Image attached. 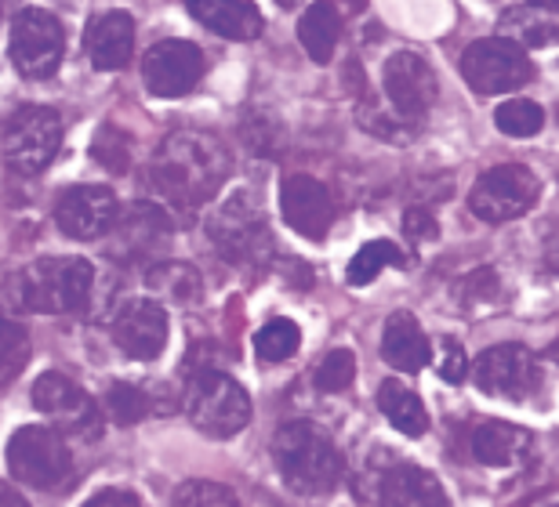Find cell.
<instances>
[{
    "mask_svg": "<svg viewBox=\"0 0 559 507\" xmlns=\"http://www.w3.org/2000/svg\"><path fill=\"white\" fill-rule=\"evenodd\" d=\"M364 497L378 507H451L440 479L404 457H382L367 468Z\"/></svg>",
    "mask_w": 559,
    "mask_h": 507,
    "instance_id": "52a82bcc",
    "label": "cell"
},
{
    "mask_svg": "<svg viewBox=\"0 0 559 507\" xmlns=\"http://www.w3.org/2000/svg\"><path fill=\"white\" fill-rule=\"evenodd\" d=\"M145 283L156 298L171 301V304H193L204 298V279L193 265L186 262H160L145 273Z\"/></svg>",
    "mask_w": 559,
    "mask_h": 507,
    "instance_id": "484cf974",
    "label": "cell"
},
{
    "mask_svg": "<svg viewBox=\"0 0 559 507\" xmlns=\"http://www.w3.org/2000/svg\"><path fill=\"white\" fill-rule=\"evenodd\" d=\"M120 203L114 196V189L106 185H76V189H66L55 203V221L66 236L73 240H103L117 229L120 221Z\"/></svg>",
    "mask_w": 559,
    "mask_h": 507,
    "instance_id": "e0dca14e",
    "label": "cell"
},
{
    "mask_svg": "<svg viewBox=\"0 0 559 507\" xmlns=\"http://www.w3.org/2000/svg\"><path fill=\"white\" fill-rule=\"evenodd\" d=\"M186 8L226 40H254L262 33V15L251 0H189Z\"/></svg>",
    "mask_w": 559,
    "mask_h": 507,
    "instance_id": "44dd1931",
    "label": "cell"
},
{
    "mask_svg": "<svg viewBox=\"0 0 559 507\" xmlns=\"http://www.w3.org/2000/svg\"><path fill=\"white\" fill-rule=\"evenodd\" d=\"M135 51V19L124 11H106V15L92 19L87 26V55H92L95 70H124Z\"/></svg>",
    "mask_w": 559,
    "mask_h": 507,
    "instance_id": "ffe728a7",
    "label": "cell"
},
{
    "mask_svg": "<svg viewBox=\"0 0 559 507\" xmlns=\"http://www.w3.org/2000/svg\"><path fill=\"white\" fill-rule=\"evenodd\" d=\"M171 243V218L156 203H131L120 214L117 229L106 236V254L117 265H160V254Z\"/></svg>",
    "mask_w": 559,
    "mask_h": 507,
    "instance_id": "30bf717a",
    "label": "cell"
},
{
    "mask_svg": "<svg viewBox=\"0 0 559 507\" xmlns=\"http://www.w3.org/2000/svg\"><path fill=\"white\" fill-rule=\"evenodd\" d=\"M186 413L204 435L229 438L251 424V396L233 377L218 374V370H204L189 385Z\"/></svg>",
    "mask_w": 559,
    "mask_h": 507,
    "instance_id": "277c9868",
    "label": "cell"
},
{
    "mask_svg": "<svg viewBox=\"0 0 559 507\" xmlns=\"http://www.w3.org/2000/svg\"><path fill=\"white\" fill-rule=\"evenodd\" d=\"M273 460L287 486L301 497H328L345 479L342 454L334 449L331 435L309 421H290L276 427Z\"/></svg>",
    "mask_w": 559,
    "mask_h": 507,
    "instance_id": "3957f363",
    "label": "cell"
},
{
    "mask_svg": "<svg viewBox=\"0 0 559 507\" xmlns=\"http://www.w3.org/2000/svg\"><path fill=\"white\" fill-rule=\"evenodd\" d=\"M229 171L233 160L215 134L182 128L156 145L150 160V185L164 196L167 207L197 210L218 193Z\"/></svg>",
    "mask_w": 559,
    "mask_h": 507,
    "instance_id": "6da1fadb",
    "label": "cell"
},
{
    "mask_svg": "<svg viewBox=\"0 0 559 507\" xmlns=\"http://www.w3.org/2000/svg\"><path fill=\"white\" fill-rule=\"evenodd\" d=\"M8 51L22 76H29V81H48V76H55V70H59L62 51H66V33L59 26V19L40 8L19 11L15 22H11Z\"/></svg>",
    "mask_w": 559,
    "mask_h": 507,
    "instance_id": "7c38bea8",
    "label": "cell"
},
{
    "mask_svg": "<svg viewBox=\"0 0 559 507\" xmlns=\"http://www.w3.org/2000/svg\"><path fill=\"white\" fill-rule=\"evenodd\" d=\"M534 435L520 424L506 421H484L473 432V457L487 468H512L531 454Z\"/></svg>",
    "mask_w": 559,
    "mask_h": 507,
    "instance_id": "7402d4cb",
    "label": "cell"
},
{
    "mask_svg": "<svg viewBox=\"0 0 559 507\" xmlns=\"http://www.w3.org/2000/svg\"><path fill=\"white\" fill-rule=\"evenodd\" d=\"M495 123L509 138H534L545 128V112L531 98H509L495 109Z\"/></svg>",
    "mask_w": 559,
    "mask_h": 507,
    "instance_id": "f546056e",
    "label": "cell"
},
{
    "mask_svg": "<svg viewBox=\"0 0 559 507\" xmlns=\"http://www.w3.org/2000/svg\"><path fill=\"white\" fill-rule=\"evenodd\" d=\"M404 236L415 243H429L440 236V225H436V214L429 207H411L404 214Z\"/></svg>",
    "mask_w": 559,
    "mask_h": 507,
    "instance_id": "74e56055",
    "label": "cell"
},
{
    "mask_svg": "<svg viewBox=\"0 0 559 507\" xmlns=\"http://www.w3.org/2000/svg\"><path fill=\"white\" fill-rule=\"evenodd\" d=\"M207 232L215 240L218 254H226L229 262L237 265H259L265 254H270V229H265V218L248 193L229 196L222 207L211 214Z\"/></svg>",
    "mask_w": 559,
    "mask_h": 507,
    "instance_id": "8fae6325",
    "label": "cell"
},
{
    "mask_svg": "<svg viewBox=\"0 0 559 507\" xmlns=\"http://www.w3.org/2000/svg\"><path fill=\"white\" fill-rule=\"evenodd\" d=\"M404 262H407V257L393 240H371V243H364L360 251H356L345 279H349V287H367V283H374V279L382 276V268H393V265L400 268Z\"/></svg>",
    "mask_w": 559,
    "mask_h": 507,
    "instance_id": "4316f807",
    "label": "cell"
},
{
    "mask_svg": "<svg viewBox=\"0 0 559 507\" xmlns=\"http://www.w3.org/2000/svg\"><path fill=\"white\" fill-rule=\"evenodd\" d=\"M280 214L306 240H323L334 225V200L328 185L309 174H290L280 185Z\"/></svg>",
    "mask_w": 559,
    "mask_h": 507,
    "instance_id": "d6986e66",
    "label": "cell"
},
{
    "mask_svg": "<svg viewBox=\"0 0 559 507\" xmlns=\"http://www.w3.org/2000/svg\"><path fill=\"white\" fill-rule=\"evenodd\" d=\"M462 76L476 95H509L531 81V59L509 37H487L468 44L462 55Z\"/></svg>",
    "mask_w": 559,
    "mask_h": 507,
    "instance_id": "ba28073f",
    "label": "cell"
},
{
    "mask_svg": "<svg viewBox=\"0 0 559 507\" xmlns=\"http://www.w3.org/2000/svg\"><path fill=\"white\" fill-rule=\"evenodd\" d=\"M167 312L160 301H150V298H135L128 301L124 309L114 315V341L117 348L124 352L128 359H142V363H150L164 352L167 345Z\"/></svg>",
    "mask_w": 559,
    "mask_h": 507,
    "instance_id": "ac0fdd59",
    "label": "cell"
},
{
    "mask_svg": "<svg viewBox=\"0 0 559 507\" xmlns=\"http://www.w3.org/2000/svg\"><path fill=\"white\" fill-rule=\"evenodd\" d=\"M538 178L527 171L523 164H498L476 178L473 196H468V207L479 221L501 225L512 218H523L534 203H538Z\"/></svg>",
    "mask_w": 559,
    "mask_h": 507,
    "instance_id": "9c48e42d",
    "label": "cell"
},
{
    "mask_svg": "<svg viewBox=\"0 0 559 507\" xmlns=\"http://www.w3.org/2000/svg\"><path fill=\"white\" fill-rule=\"evenodd\" d=\"M473 381L484 396L495 399H531L542 388V366L534 359L531 348L523 345H495L479 355V363L473 370Z\"/></svg>",
    "mask_w": 559,
    "mask_h": 507,
    "instance_id": "5bb4252c",
    "label": "cell"
},
{
    "mask_svg": "<svg viewBox=\"0 0 559 507\" xmlns=\"http://www.w3.org/2000/svg\"><path fill=\"white\" fill-rule=\"evenodd\" d=\"M378 406H382L385 421L393 424L396 432H404L411 438L429 432V410H425V402L411 388L396 385V381H385V385L378 388Z\"/></svg>",
    "mask_w": 559,
    "mask_h": 507,
    "instance_id": "d4e9b609",
    "label": "cell"
},
{
    "mask_svg": "<svg viewBox=\"0 0 559 507\" xmlns=\"http://www.w3.org/2000/svg\"><path fill=\"white\" fill-rule=\"evenodd\" d=\"M84 507H142V500L128 490H103V493H95Z\"/></svg>",
    "mask_w": 559,
    "mask_h": 507,
    "instance_id": "ab89813d",
    "label": "cell"
},
{
    "mask_svg": "<svg viewBox=\"0 0 559 507\" xmlns=\"http://www.w3.org/2000/svg\"><path fill=\"white\" fill-rule=\"evenodd\" d=\"M131 153H135V142H131V134H128V131H120L117 123H106V128H98V131H95L92 160H95L98 167H106L109 174H128Z\"/></svg>",
    "mask_w": 559,
    "mask_h": 507,
    "instance_id": "f1b7e54d",
    "label": "cell"
},
{
    "mask_svg": "<svg viewBox=\"0 0 559 507\" xmlns=\"http://www.w3.org/2000/svg\"><path fill=\"white\" fill-rule=\"evenodd\" d=\"M204 73H207V59L193 40H160L142 59V81L156 98L189 95Z\"/></svg>",
    "mask_w": 559,
    "mask_h": 507,
    "instance_id": "9a60e30c",
    "label": "cell"
},
{
    "mask_svg": "<svg viewBox=\"0 0 559 507\" xmlns=\"http://www.w3.org/2000/svg\"><path fill=\"white\" fill-rule=\"evenodd\" d=\"M106 410H109V417H114V424L131 427V424L145 421V417L156 410V399H153L150 388L117 381V385L106 391Z\"/></svg>",
    "mask_w": 559,
    "mask_h": 507,
    "instance_id": "83f0119b",
    "label": "cell"
},
{
    "mask_svg": "<svg viewBox=\"0 0 559 507\" xmlns=\"http://www.w3.org/2000/svg\"><path fill=\"white\" fill-rule=\"evenodd\" d=\"M382 84H385V98L389 106L396 109V117H404L407 123H415L436 106V95H440V81H436L432 65L415 51H396L389 55L385 70H382Z\"/></svg>",
    "mask_w": 559,
    "mask_h": 507,
    "instance_id": "2e32d148",
    "label": "cell"
},
{
    "mask_svg": "<svg viewBox=\"0 0 559 507\" xmlns=\"http://www.w3.org/2000/svg\"><path fill=\"white\" fill-rule=\"evenodd\" d=\"M440 377L447 381V385H462V381L468 377V355H465V348L457 345V341H451V337H447V341H443Z\"/></svg>",
    "mask_w": 559,
    "mask_h": 507,
    "instance_id": "f35d334b",
    "label": "cell"
},
{
    "mask_svg": "<svg viewBox=\"0 0 559 507\" xmlns=\"http://www.w3.org/2000/svg\"><path fill=\"white\" fill-rule=\"evenodd\" d=\"M243 142H248L254 153L276 156L284 149V128H280L273 117H265V112H251V117L243 120Z\"/></svg>",
    "mask_w": 559,
    "mask_h": 507,
    "instance_id": "d590c367",
    "label": "cell"
},
{
    "mask_svg": "<svg viewBox=\"0 0 559 507\" xmlns=\"http://www.w3.org/2000/svg\"><path fill=\"white\" fill-rule=\"evenodd\" d=\"M26 359H29V341L22 334V326L4 323V385L15 381L19 370L26 366Z\"/></svg>",
    "mask_w": 559,
    "mask_h": 507,
    "instance_id": "8d00e7d4",
    "label": "cell"
},
{
    "mask_svg": "<svg viewBox=\"0 0 559 507\" xmlns=\"http://www.w3.org/2000/svg\"><path fill=\"white\" fill-rule=\"evenodd\" d=\"M8 471L33 490H55L70 479L73 457L55 427L26 424L8 443Z\"/></svg>",
    "mask_w": 559,
    "mask_h": 507,
    "instance_id": "5b68a950",
    "label": "cell"
},
{
    "mask_svg": "<svg viewBox=\"0 0 559 507\" xmlns=\"http://www.w3.org/2000/svg\"><path fill=\"white\" fill-rule=\"evenodd\" d=\"M33 406L48 413V421L59 432L73 438H98V432H103L98 402L66 374H40L37 385H33Z\"/></svg>",
    "mask_w": 559,
    "mask_h": 507,
    "instance_id": "4fadbf2b",
    "label": "cell"
},
{
    "mask_svg": "<svg viewBox=\"0 0 559 507\" xmlns=\"http://www.w3.org/2000/svg\"><path fill=\"white\" fill-rule=\"evenodd\" d=\"M298 345H301V334L290 319H270L254 334V352H259L265 363H284V359L298 352Z\"/></svg>",
    "mask_w": 559,
    "mask_h": 507,
    "instance_id": "4dcf8cb0",
    "label": "cell"
},
{
    "mask_svg": "<svg viewBox=\"0 0 559 507\" xmlns=\"http://www.w3.org/2000/svg\"><path fill=\"white\" fill-rule=\"evenodd\" d=\"M4 507H26V504H22V497H15V490L4 486Z\"/></svg>",
    "mask_w": 559,
    "mask_h": 507,
    "instance_id": "60d3db41",
    "label": "cell"
},
{
    "mask_svg": "<svg viewBox=\"0 0 559 507\" xmlns=\"http://www.w3.org/2000/svg\"><path fill=\"white\" fill-rule=\"evenodd\" d=\"M506 26H512V37L523 40V44H552V40H559V26H549V22H545V8H538V4L512 8L506 15Z\"/></svg>",
    "mask_w": 559,
    "mask_h": 507,
    "instance_id": "d6a6232c",
    "label": "cell"
},
{
    "mask_svg": "<svg viewBox=\"0 0 559 507\" xmlns=\"http://www.w3.org/2000/svg\"><path fill=\"white\" fill-rule=\"evenodd\" d=\"M62 145V120L48 106H22L4 123V160L15 174H40Z\"/></svg>",
    "mask_w": 559,
    "mask_h": 507,
    "instance_id": "8992f818",
    "label": "cell"
},
{
    "mask_svg": "<svg viewBox=\"0 0 559 507\" xmlns=\"http://www.w3.org/2000/svg\"><path fill=\"white\" fill-rule=\"evenodd\" d=\"M95 268L84 257H40L8 279V304L37 315L81 312L92 298Z\"/></svg>",
    "mask_w": 559,
    "mask_h": 507,
    "instance_id": "7a4b0ae2",
    "label": "cell"
},
{
    "mask_svg": "<svg viewBox=\"0 0 559 507\" xmlns=\"http://www.w3.org/2000/svg\"><path fill=\"white\" fill-rule=\"evenodd\" d=\"M382 359L389 366H396L400 374H418L432 359L429 337L421 334L418 319L411 312H393L382 334Z\"/></svg>",
    "mask_w": 559,
    "mask_h": 507,
    "instance_id": "603a6c76",
    "label": "cell"
},
{
    "mask_svg": "<svg viewBox=\"0 0 559 507\" xmlns=\"http://www.w3.org/2000/svg\"><path fill=\"white\" fill-rule=\"evenodd\" d=\"M454 298L457 304H495L501 298V279L495 268H473V273H465L462 279L454 283Z\"/></svg>",
    "mask_w": 559,
    "mask_h": 507,
    "instance_id": "836d02e7",
    "label": "cell"
},
{
    "mask_svg": "<svg viewBox=\"0 0 559 507\" xmlns=\"http://www.w3.org/2000/svg\"><path fill=\"white\" fill-rule=\"evenodd\" d=\"M549 355H552V359H556V363H559V345L552 348V352H549Z\"/></svg>",
    "mask_w": 559,
    "mask_h": 507,
    "instance_id": "b9f144b4",
    "label": "cell"
},
{
    "mask_svg": "<svg viewBox=\"0 0 559 507\" xmlns=\"http://www.w3.org/2000/svg\"><path fill=\"white\" fill-rule=\"evenodd\" d=\"M338 37H342V19L334 4H312L298 22V40L317 65H328L334 59Z\"/></svg>",
    "mask_w": 559,
    "mask_h": 507,
    "instance_id": "cb8c5ba5",
    "label": "cell"
},
{
    "mask_svg": "<svg viewBox=\"0 0 559 507\" xmlns=\"http://www.w3.org/2000/svg\"><path fill=\"white\" fill-rule=\"evenodd\" d=\"M356 377V359L349 348H334V352L323 355V363L317 366V374H312V381H317L320 391H328V396H334V391H345L353 385Z\"/></svg>",
    "mask_w": 559,
    "mask_h": 507,
    "instance_id": "e575fe53",
    "label": "cell"
},
{
    "mask_svg": "<svg viewBox=\"0 0 559 507\" xmlns=\"http://www.w3.org/2000/svg\"><path fill=\"white\" fill-rule=\"evenodd\" d=\"M171 507H240V497L222 482L211 479H189L175 490Z\"/></svg>",
    "mask_w": 559,
    "mask_h": 507,
    "instance_id": "1f68e13d",
    "label": "cell"
}]
</instances>
